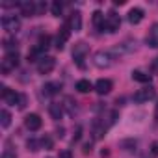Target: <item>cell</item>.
<instances>
[{"instance_id":"obj_1","label":"cell","mask_w":158,"mask_h":158,"mask_svg":"<svg viewBox=\"0 0 158 158\" xmlns=\"http://www.w3.org/2000/svg\"><path fill=\"white\" fill-rule=\"evenodd\" d=\"M114 60H115V56H114L110 50H99V52H95V56H93V63H95L97 67H101V69L110 67V65L114 63Z\"/></svg>"},{"instance_id":"obj_2","label":"cell","mask_w":158,"mask_h":158,"mask_svg":"<svg viewBox=\"0 0 158 158\" xmlns=\"http://www.w3.org/2000/svg\"><path fill=\"white\" fill-rule=\"evenodd\" d=\"M19 65V52H8L6 56H4V60H2V73L4 74H8V73H11V71H15V67Z\"/></svg>"},{"instance_id":"obj_3","label":"cell","mask_w":158,"mask_h":158,"mask_svg":"<svg viewBox=\"0 0 158 158\" xmlns=\"http://www.w3.org/2000/svg\"><path fill=\"white\" fill-rule=\"evenodd\" d=\"M0 97H2L8 104H11V106H15V104L19 106V104H21V99H23V93H17V91L10 89V88H6V86H2Z\"/></svg>"},{"instance_id":"obj_4","label":"cell","mask_w":158,"mask_h":158,"mask_svg":"<svg viewBox=\"0 0 158 158\" xmlns=\"http://www.w3.org/2000/svg\"><path fill=\"white\" fill-rule=\"evenodd\" d=\"M88 52H89V47H88L84 41H78V43L74 45V48H73V60H74L78 65H82V63H84V58L88 56Z\"/></svg>"},{"instance_id":"obj_5","label":"cell","mask_w":158,"mask_h":158,"mask_svg":"<svg viewBox=\"0 0 158 158\" xmlns=\"http://www.w3.org/2000/svg\"><path fill=\"white\" fill-rule=\"evenodd\" d=\"M156 97V89L152 88V86H149V88H141V89H138L136 93H134V102H147V101H151V99H154Z\"/></svg>"},{"instance_id":"obj_6","label":"cell","mask_w":158,"mask_h":158,"mask_svg":"<svg viewBox=\"0 0 158 158\" xmlns=\"http://www.w3.org/2000/svg\"><path fill=\"white\" fill-rule=\"evenodd\" d=\"M2 28H4L6 32H10V34H15V32L21 28L19 17H15V15H6V17H2Z\"/></svg>"},{"instance_id":"obj_7","label":"cell","mask_w":158,"mask_h":158,"mask_svg":"<svg viewBox=\"0 0 158 158\" xmlns=\"http://www.w3.org/2000/svg\"><path fill=\"white\" fill-rule=\"evenodd\" d=\"M54 67H56V60H54L52 56H43V58L37 61V73H39V74H48Z\"/></svg>"},{"instance_id":"obj_8","label":"cell","mask_w":158,"mask_h":158,"mask_svg":"<svg viewBox=\"0 0 158 158\" xmlns=\"http://www.w3.org/2000/svg\"><path fill=\"white\" fill-rule=\"evenodd\" d=\"M119 26H121V19H119V15H115L114 11H110V13L106 15V21H104V30L110 32V34H114V32L119 30Z\"/></svg>"},{"instance_id":"obj_9","label":"cell","mask_w":158,"mask_h":158,"mask_svg":"<svg viewBox=\"0 0 158 158\" xmlns=\"http://www.w3.org/2000/svg\"><path fill=\"white\" fill-rule=\"evenodd\" d=\"M17 6H19L21 13H23L24 17L37 15V6H35V2H32V0H23V2H19Z\"/></svg>"},{"instance_id":"obj_10","label":"cell","mask_w":158,"mask_h":158,"mask_svg":"<svg viewBox=\"0 0 158 158\" xmlns=\"http://www.w3.org/2000/svg\"><path fill=\"white\" fill-rule=\"evenodd\" d=\"M69 35H71V28H69L67 24H63V26L60 28V32H58V37H56V48H58V50L63 48V45H65V41L69 39Z\"/></svg>"},{"instance_id":"obj_11","label":"cell","mask_w":158,"mask_h":158,"mask_svg":"<svg viewBox=\"0 0 158 158\" xmlns=\"http://www.w3.org/2000/svg\"><path fill=\"white\" fill-rule=\"evenodd\" d=\"M41 117L37 115V114H30V115H26L24 117V125H26V128L28 130H39L41 128Z\"/></svg>"},{"instance_id":"obj_12","label":"cell","mask_w":158,"mask_h":158,"mask_svg":"<svg viewBox=\"0 0 158 158\" xmlns=\"http://www.w3.org/2000/svg\"><path fill=\"white\" fill-rule=\"evenodd\" d=\"M112 88H114V84H112V80H108V78H101V80L95 84V91L99 95H108L112 91Z\"/></svg>"},{"instance_id":"obj_13","label":"cell","mask_w":158,"mask_h":158,"mask_svg":"<svg viewBox=\"0 0 158 158\" xmlns=\"http://www.w3.org/2000/svg\"><path fill=\"white\" fill-rule=\"evenodd\" d=\"M147 45L152 48H158V23H154L147 34Z\"/></svg>"},{"instance_id":"obj_14","label":"cell","mask_w":158,"mask_h":158,"mask_svg":"<svg viewBox=\"0 0 158 158\" xmlns=\"http://www.w3.org/2000/svg\"><path fill=\"white\" fill-rule=\"evenodd\" d=\"M67 26H69L71 30H74V32L80 30V28H82V17H80V13H78V11H73L71 17H69V21H67Z\"/></svg>"},{"instance_id":"obj_15","label":"cell","mask_w":158,"mask_h":158,"mask_svg":"<svg viewBox=\"0 0 158 158\" xmlns=\"http://www.w3.org/2000/svg\"><path fill=\"white\" fill-rule=\"evenodd\" d=\"M128 21H130V24H139L143 21V10L141 8H132L128 11Z\"/></svg>"},{"instance_id":"obj_16","label":"cell","mask_w":158,"mask_h":158,"mask_svg":"<svg viewBox=\"0 0 158 158\" xmlns=\"http://www.w3.org/2000/svg\"><path fill=\"white\" fill-rule=\"evenodd\" d=\"M48 112H50V115H52V119H61L63 117V104H60V102H52L50 106H48Z\"/></svg>"},{"instance_id":"obj_17","label":"cell","mask_w":158,"mask_h":158,"mask_svg":"<svg viewBox=\"0 0 158 158\" xmlns=\"http://www.w3.org/2000/svg\"><path fill=\"white\" fill-rule=\"evenodd\" d=\"M60 89H61L60 82H48V84L43 86V93L45 95H56V93H60Z\"/></svg>"},{"instance_id":"obj_18","label":"cell","mask_w":158,"mask_h":158,"mask_svg":"<svg viewBox=\"0 0 158 158\" xmlns=\"http://www.w3.org/2000/svg\"><path fill=\"white\" fill-rule=\"evenodd\" d=\"M132 80L141 82V84H147V82H151V74H147V73L136 69V71H132Z\"/></svg>"},{"instance_id":"obj_19","label":"cell","mask_w":158,"mask_h":158,"mask_svg":"<svg viewBox=\"0 0 158 158\" xmlns=\"http://www.w3.org/2000/svg\"><path fill=\"white\" fill-rule=\"evenodd\" d=\"M104 21H106V17H104L101 11H95V13H93V24H95L97 30L104 32Z\"/></svg>"},{"instance_id":"obj_20","label":"cell","mask_w":158,"mask_h":158,"mask_svg":"<svg viewBox=\"0 0 158 158\" xmlns=\"http://www.w3.org/2000/svg\"><path fill=\"white\" fill-rule=\"evenodd\" d=\"M2 47L8 52H17V39L15 37H4L2 39Z\"/></svg>"},{"instance_id":"obj_21","label":"cell","mask_w":158,"mask_h":158,"mask_svg":"<svg viewBox=\"0 0 158 158\" xmlns=\"http://www.w3.org/2000/svg\"><path fill=\"white\" fill-rule=\"evenodd\" d=\"M76 89L80 91V93H89V91L93 89V86H91L89 80H78V82H76Z\"/></svg>"},{"instance_id":"obj_22","label":"cell","mask_w":158,"mask_h":158,"mask_svg":"<svg viewBox=\"0 0 158 158\" xmlns=\"http://www.w3.org/2000/svg\"><path fill=\"white\" fill-rule=\"evenodd\" d=\"M11 123V115L8 110H0V125H2V128H8Z\"/></svg>"},{"instance_id":"obj_23","label":"cell","mask_w":158,"mask_h":158,"mask_svg":"<svg viewBox=\"0 0 158 158\" xmlns=\"http://www.w3.org/2000/svg\"><path fill=\"white\" fill-rule=\"evenodd\" d=\"M50 11H52L54 17H60L61 11H63V4L60 2V0H56V2H52V6H50Z\"/></svg>"},{"instance_id":"obj_24","label":"cell","mask_w":158,"mask_h":158,"mask_svg":"<svg viewBox=\"0 0 158 158\" xmlns=\"http://www.w3.org/2000/svg\"><path fill=\"white\" fill-rule=\"evenodd\" d=\"M121 147H125L128 152H134L138 147V141L136 139H125V141H121Z\"/></svg>"},{"instance_id":"obj_25","label":"cell","mask_w":158,"mask_h":158,"mask_svg":"<svg viewBox=\"0 0 158 158\" xmlns=\"http://www.w3.org/2000/svg\"><path fill=\"white\" fill-rule=\"evenodd\" d=\"M37 47H41L43 50H47V48L50 47V35H47V34H45V35H41V37H39V43H37Z\"/></svg>"},{"instance_id":"obj_26","label":"cell","mask_w":158,"mask_h":158,"mask_svg":"<svg viewBox=\"0 0 158 158\" xmlns=\"http://www.w3.org/2000/svg\"><path fill=\"white\" fill-rule=\"evenodd\" d=\"M2 158H17V152H15V149L8 147V149L2 152Z\"/></svg>"},{"instance_id":"obj_27","label":"cell","mask_w":158,"mask_h":158,"mask_svg":"<svg viewBox=\"0 0 158 158\" xmlns=\"http://www.w3.org/2000/svg\"><path fill=\"white\" fill-rule=\"evenodd\" d=\"M28 151H39V141L37 139H28Z\"/></svg>"},{"instance_id":"obj_28","label":"cell","mask_w":158,"mask_h":158,"mask_svg":"<svg viewBox=\"0 0 158 158\" xmlns=\"http://www.w3.org/2000/svg\"><path fill=\"white\" fill-rule=\"evenodd\" d=\"M41 145H43V147H45V149L48 151V149H52V139H50L48 136H45V138L41 139Z\"/></svg>"},{"instance_id":"obj_29","label":"cell","mask_w":158,"mask_h":158,"mask_svg":"<svg viewBox=\"0 0 158 158\" xmlns=\"http://www.w3.org/2000/svg\"><path fill=\"white\" fill-rule=\"evenodd\" d=\"M73 104H76V102H73V99H71V97H67L63 106H67V108H69V112H71V114H74V110H73Z\"/></svg>"},{"instance_id":"obj_30","label":"cell","mask_w":158,"mask_h":158,"mask_svg":"<svg viewBox=\"0 0 158 158\" xmlns=\"http://www.w3.org/2000/svg\"><path fill=\"white\" fill-rule=\"evenodd\" d=\"M80 134H82V127H76L74 136H73V141H78V139H80Z\"/></svg>"},{"instance_id":"obj_31","label":"cell","mask_w":158,"mask_h":158,"mask_svg":"<svg viewBox=\"0 0 158 158\" xmlns=\"http://www.w3.org/2000/svg\"><path fill=\"white\" fill-rule=\"evenodd\" d=\"M60 158H73V152H71L69 149H63V151L60 152Z\"/></svg>"},{"instance_id":"obj_32","label":"cell","mask_w":158,"mask_h":158,"mask_svg":"<svg viewBox=\"0 0 158 158\" xmlns=\"http://www.w3.org/2000/svg\"><path fill=\"white\" fill-rule=\"evenodd\" d=\"M151 71H152V73H158V58L152 60V63H151Z\"/></svg>"},{"instance_id":"obj_33","label":"cell","mask_w":158,"mask_h":158,"mask_svg":"<svg viewBox=\"0 0 158 158\" xmlns=\"http://www.w3.org/2000/svg\"><path fill=\"white\" fill-rule=\"evenodd\" d=\"M84 152H86V154L91 152V143H86V145H84Z\"/></svg>"},{"instance_id":"obj_34","label":"cell","mask_w":158,"mask_h":158,"mask_svg":"<svg viewBox=\"0 0 158 158\" xmlns=\"http://www.w3.org/2000/svg\"><path fill=\"white\" fill-rule=\"evenodd\" d=\"M152 154H154V156L158 154V143H152Z\"/></svg>"},{"instance_id":"obj_35","label":"cell","mask_w":158,"mask_h":158,"mask_svg":"<svg viewBox=\"0 0 158 158\" xmlns=\"http://www.w3.org/2000/svg\"><path fill=\"white\" fill-rule=\"evenodd\" d=\"M56 132H58V136H60V138H61V136H63V128H61V127H60V128H58V130H56Z\"/></svg>"},{"instance_id":"obj_36","label":"cell","mask_w":158,"mask_h":158,"mask_svg":"<svg viewBox=\"0 0 158 158\" xmlns=\"http://www.w3.org/2000/svg\"><path fill=\"white\" fill-rule=\"evenodd\" d=\"M154 117H156V121H158V104H156V110H154Z\"/></svg>"}]
</instances>
